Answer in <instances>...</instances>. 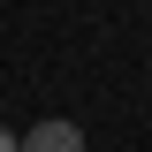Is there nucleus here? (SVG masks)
Listing matches in <instances>:
<instances>
[{
  "instance_id": "obj_1",
  "label": "nucleus",
  "mask_w": 152,
  "mask_h": 152,
  "mask_svg": "<svg viewBox=\"0 0 152 152\" xmlns=\"http://www.w3.org/2000/svg\"><path fill=\"white\" fill-rule=\"evenodd\" d=\"M23 152H84V129H76V122H61V114H53V122H38V129L23 137Z\"/></svg>"
},
{
  "instance_id": "obj_2",
  "label": "nucleus",
  "mask_w": 152,
  "mask_h": 152,
  "mask_svg": "<svg viewBox=\"0 0 152 152\" xmlns=\"http://www.w3.org/2000/svg\"><path fill=\"white\" fill-rule=\"evenodd\" d=\"M0 152H23V145H15V129H8V122H0Z\"/></svg>"
}]
</instances>
